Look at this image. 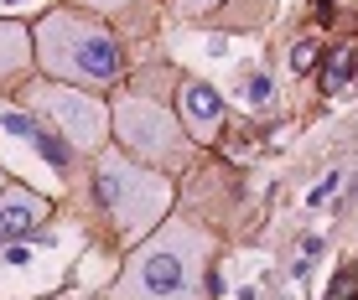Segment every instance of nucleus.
Segmentation results:
<instances>
[{"instance_id":"nucleus-1","label":"nucleus","mask_w":358,"mask_h":300,"mask_svg":"<svg viewBox=\"0 0 358 300\" xmlns=\"http://www.w3.org/2000/svg\"><path fill=\"white\" fill-rule=\"evenodd\" d=\"M208 259H213V233L187 218H166L151 239L125 254L109 300H203Z\"/></svg>"},{"instance_id":"nucleus-2","label":"nucleus","mask_w":358,"mask_h":300,"mask_svg":"<svg viewBox=\"0 0 358 300\" xmlns=\"http://www.w3.org/2000/svg\"><path fill=\"white\" fill-rule=\"evenodd\" d=\"M36 42V68L52 83L73 89H109L125 78V42L94 16H78L73 6H52L31 27Z\"/></svg>"},{"instance_id":"nucleus-3","label":"nucleus","mask_w":358,"mask_h":300,"mask_svg":"<svg viewBox=\"0 0 358 300\" xmlns=\"http://www.w3.org/2000/svg\"><path fill=\"white\" fill-rule=\"evenodd\" d=\"M94 192H99V207L109 212V223H115L130 243L151 239V233L166 223V212H171L166 171L141 166V160H130L125 150L94 160Z\"/></svg>"},{"instance_id":"nucleus-4","label":"nucleus","mask_w":358,"mask_h":300,"mask_svg":"<svg viewBox=\"0 0 358 300\" xmlns=\"http://www.w3.org/2000/svg\"><path fill=\"white\" fill-rule=\"evenodd\" d=\"M115 114V140L130 160L151 171H171L187 160V130H182V114H171L162 98L151 93H120L109 104Z\"/></svg>"},{"instance_id":"nucleus-5","label":"nucleus","mask_w":358,"mask_h":300,"mask_svg":"<svg viewBox=\"0 0 358 300\" xmlns=\"http://www.w3.org/2000/svg\"><path fill=\"white\" fill-rule=\"evenodd\" d=\"M21 104H27L31 114L42 119L63 145H73V150H99L104 135H115L109 104L94 98V93H83V89H73V83H52V78L31 83V89L21 93Z\"/></svg>"},{"instance_id":"nucleus-6","label":"nucleus","mask_w":358,"mask_h":300,"mask_svg":"<svg viewBox=\"0 0 358 300\" xmlns=\"http://www.w3.org/2000/svg\"><path fill=\"white\" fill-rule=\"evenodd\" d=\"M52 218V202L42 192H31L27 181H6L0 186V248L6 243H21V239H36Z\"/></svg>"},{"instance_id":"nucleus-7","label":"nucleus","mask_w":358,"mask_h":300,"mask_svg":"<svg viewBox=\"0 0 358 300\" xmlns=\"http://www.w3.org/2000/svg\"><path fill=\"white\" fill-rule=\"evenodd\" d=\"M177 114H182V130L208 145V140L224 135V93H218L213 83H203V78H187L182 93H177Z\"/></svg>"},{"instance_id":"nucleus-8","label":"nucleus","mask_w":358,"mask_h":300,"mask_svg":"<svg viewBox=\"0 0 358 300\" xmlns=\"http://www.w3.org/2000/svg\"><path fill=\"white\" fill-rule=\"evenodd\" d=\"M36 62V42H31V27L27 21H10V16H0V83H10V78H21Z\"/></svg>"},{"instance_id":"nucleus-9","label":"nucleus","mask_w":358,"mask_h":300,"mask_svg":"<svg viewBox=\"0 0 358 300\" xmlns=\"http://www.w3.org/2000/svg\"><path fill=\"white\" fill-rule=\"evenodd\" d=\"M353 62H358V47H343L338 62H327V93H343L353 78Z\"/></svg>"},{"instance_id":"nucleus-10","label":"nucleus","mask_w":358,"mask_h":300,"mask_svg":"<svg viewBox=\"0 0 358 300\" xmlns=\"http://www.w3.org/2000/svg\"><path fill=\"white\" fill-rule=\"evenodd\" d=\"M239 89H244V104H270V89H275V83H270V73H244L239 78Z\"/></svg>"},{"instance_id":"nucleus-11","label":"nucleus","mask_w":358,"mask_h":300,"mask_svg":"<svg viewBox=\"0 0 358 300\" xmlns=\"http://www.w3.org/2000/svg\"><path fill=\"white\" fill-rule=\"evenodd\" d=\"M327 300H358V269H338V280H332V295Z\"/></svg>"},{"instance_id":"nucleus-12","label":"nucleus","mask_w":358,"mask_h":300,"mask_svg":"<svg viewBox=\"0 0 358 300\" xmlns=\"http://www.w3.org/2000/svg\"><path fill=\"white\" fill-rule=\"evenodd\" d=\"M312 57H317V42H296L291 47V73H306V68H312Z\"/></svg>"},{"instance_id":"nucleus-13","label":"nucleus","mask_w":358,"mask_h":300,"mask_svg":"<svg viewBox=\"0 0 358 300\" xmlns=\"http://www.w3.org/2000/svg\"><path fill=\"white\" fill-rule=\"evenodd\" d=\"M177 6V16H208V10H218L224 0H171Z\"/></svg>"},{"instance_id":"nucleus-14","label":"nucleus","mask_w":358,"mask_h":300,"mask_svg":"<svg viewBox=\"0 0 358 300\" xmlns=\"http://www.w3.org/2000/svg\"><path fill=\"white\" fill-rule=\"evenodd\" d=\"M73 6H83V10H120L125 0H73Z\"/></svg>"},{"instance_id":"nucleus-15","label":"nucleus","mask_w":358,"mask_h":300,"mask_svg":"<svg viewBox=\"0 0 358 300\" xmlns=\"http://www.w3.org/2000/svg\"><path fill=\"white\" fill-rule=\"evenodd\" d=\"M338 186H343V177H332V181H322V186H317V192H312V202H327V197L338 192Z\"/></svg>"},{"instance_id":"nucleus-16","label":"nucleus","mask_w":358,"mask_h":300,"mask_svg":"<svg viewBox=\"0 0 358 300\" xmlns=\"http://www.w3.org/2000/svg\"><path fill=\"white\" fill-rule=\"evenodd\" d=\"M6 181H10V177H6V166H0V186H6Z\"/></svg>"}]
</instances>
